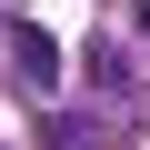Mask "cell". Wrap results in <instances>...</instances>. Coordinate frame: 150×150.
I'll return each mask as SVG.
<instances>
[{
	"label": "cell",
	"mask_w": 150,
	"mask_h": 150,
	"mask_svg": "<svg viewBox=\"0 0 150 150\" xmlns=\"http://www.w3.org/2000/svg\"><path fill=\"white\" fill-rule=\"evenodd\" d=\"M10 60H20V80H30V90L60 80V50H50V30H30V20H10Z\"/></svg>",
	"instance_id": "6da1fadb"
},
{
	"label": "cell",
	"mask_w": 150,
	"mask_h": 150,
	"mask_svg": "<svg viewBox=\"0 0 150 150\" xmlns=\"http://www.w3.org/2000/svg\"><path fill=\"white\" fill-rule=\"evenodd\" d=\"M140 20H150V0H140Z\"/></svg>",
	"instance_id": "7a4b0ae2"
}]
</instances>
